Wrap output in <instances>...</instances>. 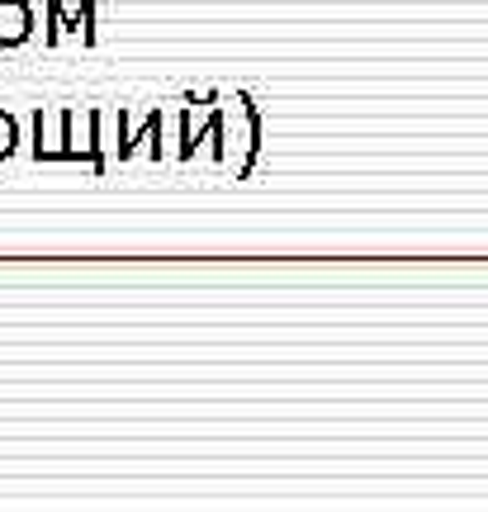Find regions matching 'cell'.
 <instances>
[{
	"mask_svg": "<svg viewBox=\"0 0 488 512\" xmlns=\"http://www.w3.org/2000/svg\"><path fill=\"white\" fill-rule=\"evenodd\" d=\"M176 157L181 162H195V147L199 143H214V162L223 166L228 162V124H223V105H209V124L204 128H195V119H190V110H181V138H176Z\"/></svg>",
	"mask_w": 488,
	"mask_h": 512,
	"instance_id": "6da1fadb",
	"label": "cell"
},
{
	"mask_svg": "<svg viewBox=\"0 0 488 512\" xmlns=\"http://www.w3.org/2000/svg\"><path fill=\"white\" fill-rule=\"evenodd\" d=\"M34 38V10L29 0H0V48H24Z\"/></svg>",
	"mask_w": 488,
	"mask_h": 512,
	"instance_id": "7a4b0ae2",
	"label": "cell"
},
{
	"mask_svg": "<svg viewBox=\"0 0 488 512\" xmlns=\"http://www.w3.org/2000/svg\"><path fill=\"white\" fill-rule=\"evenodd\" d=\"M72 128H76V110H62L57 114V147L48 152V162H86L91 166V152H81V147L72 143Z\"/></svg>",
	"mask_w": 488,
	"mask_h": 512,
	"instance_id": "3957f363",
	"label": "cell"
},
{
	"mask_svg": "<svg viewBox=\"0 0 488 512\" xmlns=\"http://www.w3.org/2000/svg\"><path fill=\"white\" fill-rule=\"evenodd\" d=\"M237 105H242V114H247V138H252V143H247V162L237 166V176L247 181V176L256 171V157H261V114H256V105H252V95L247 91L237 95Z\"/></svg>",
	"mask_w": 488,
	"mask_h": 512,
	"instance_id": "277c9868",
	"label": "cell"
},
{
	"mask_svg": "<svg viewBox=\"0 0 488 512\" xmlns=\"http://www.w3.org/2000/svg\"><path fill=\"white\" fill-rule=\"evenodd\" d=\"M152 138H162V105L147 114V124L138 128V133H124V128H119V162H128V157L138 152V143H152Z\"/></svg>",
	"mask_w": 488,
	"mask_h": 512,
	"instance_id": "5b68a950",
	"label": "cell"
},
{
	"mask_svg": "<svg viewBox=\"0 0 488 512\" xmlns=\"http://www.w3.org/2000/svg\"><path fill=\"white\" fill-rule=\"evenodd\" d=\"M95 10H100V0H81V10L67 19V29H76L86 48H95Z\"/></svg>",
	"mask_w": 488,
	"mask_h": 512,
	"instance_id": "8992f818",
	"label": "cell"
},
{
	"mask_svg": "<svg viewBox=\"0 0 488 512\" xmlns=\"http://www.w3.org/2000/svg\"><path fill=\"white\" fill-rule=\"evenodd\" d=\"M86 124H91V143H86V152H91V171L95 176H105V147H100V124H105V114L86 110Z\"/></svg>",
	"mask_w": 488,
	"mask_h": 512,
	"instance_id": "52a82bcc",
	"label": "cell"
},
{
	"mask_svg": "<svg viewBox=\"0 0 488 512\" xmlns=\"http://www.w3.org/2000/svg\"><path fill=\"white\" fill-rule=\"evenodd\" d=\"M19 152V119L10 110H0V162H10Z\"/></svg>",
	"mask_w": 488,
	"mask_h": 512,
	"instance_id": "ba28073f",
	"label": "cell"
},
{
	"mask_svg": "<svg viewBox=\"0 0 488 512\" xmlns=\"http://www.w3.org/2000/svg\"><path fill=\"white\" fill-rule=\"evenodd\" d=\"M181 100H185V105H218V100H223V95H218V91H204V95H195V91H185V95H181Z\"/></svg>",
	"mask_w": 488,
	"mask_h": 512,
	"instance_id": "9c48e42d",
	"label": "cell"
}]
</instances>
